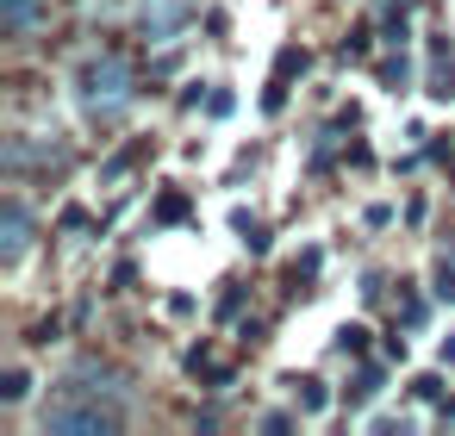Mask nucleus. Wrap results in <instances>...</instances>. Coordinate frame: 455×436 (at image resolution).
Wrapping results in <instances>:
<instances>
[{"label":"nucleus","mask_w":455,"mask_h":436,"mask_svg":"<svg viewBox=\"0 0 455 436\" xmlns=\"http://www.w3.org/2000/svg\"><path fill=\"white\" fill-rule=\"evenodd\" d=\"M26 250H32V212H26L20 200H7V218H0V256L20 262Z\"/></svg>","instance_id":"obj_4"},{"label":"nucleus","mask_w":455,"mask_h":436,"mask_svg":"<svg viewBox=\"0 0 455 436\" xmlns=\"http://www.w3.org/2000/svg\"><path fill=\"white\" fill-rule=\"evenodd\" d=\"M32 392V374L26 368H7V374H0V399H7V405H20Z\"/></svg>","instance_id":"obj_6"},{"label":"nucleus","mask_w":455,"mask_h":436,"mask_svg":"<svg viewBox=\"0 0 455 436\" xmlns=\"http://www.w3.org/2000/svg\"><path fill=\"white\" fill-rule=\"evenodd\" d=\"M38 20H44L38 0H0V32H7V38H32Z\"/></svg>","instance_id":"obj_5"},{"label":"nucleus","mask_w":455,"mask_h":436,"mask_svg":"<svg viewBox=\"0 0 455 436\" xmlns=\"http://www.w3.org/2000/svg\"><path fill=\"white\" fill-rule=\"evenodd\" d=\"M380 380H387V374H380V368H374V361H368V368H362V374H355V386H349V399H355V405H368V399H374V392H380Z\"/></svg>","instance_id":"obj_7"},{"label":"nucleus","mask_w":455,"mask_h":436,"mask_svg":"<svg viewBox=\"0 0 455 436\" xmlns=\"http://www.w3.org/2000/svg\"><path fill=\"white\" fill-rule=\"evenodd\" d=\"M76 100H82V113L100 119V125L125 119V113L138 107V75H132V63H125V57H88L82 75H76Z\"/></svg>","instance_id":"obj_2"},{"label":"nucleus","mask_w":455,"mask_h":436,"mask_svg":"<svg viewBox=\"0 0 455 436\" xmlns=\"http://www.w3.org/2000/svg\"><path fill=\"white\" fill-rule=\"evenodd\" d=\"M436 355H443V368H455V330H449V337L436 343Z\"/></svg>","instance_id":"obj_10"},{"label":"nucleus","mask_w":455,"mask_h":436,"mask_svg":"<svg viewBox=\"0 0 455 436\" xmlns=\"http://www.w3.org/2000/svg\"><path fill=\"white\" fill-rule=\"evenodd\" d=\"M119 430L125 411H119V380L107 368H76L38 424V436H119Z\"/></svg>","instance_id":"obj_1"},{"label":"nucleus","mask_w":455,"mask_h":436,"mask_svg":"<svg viewBox=\"0 0 455 436\" xmlns=\"http://www.w3.org/2000/svg\"><path fill=\"white\" fill-rule=\"evenodd\" d=\"M299 405H306V411H324V405H331L324 380H299Z\"/></svg>","instance_id":"obj_8"},{"label":"nucleus","mask_w":455,"mask_h":436,"mask_svg":"<svg viewBox=\"0 0 455 436\" xmlns=\"http://www.w3.org/2000/svg\"><path fill=\"white\" fill-rule=\"evenodd\" d=\"M436 299H455V256L436 262Z\"/></svg>","instance_id":"obj_9"},{"label":"nucleus","mask_w":455,"mask_h":436,"mask_svg":"<svg viewBox=\"0 0 455 436\" xmlns=\"http://www.w3.org/2000/svg\"><path fill=\"white\" fill-rule=\"evenodd\" d=\"M188 26H194V0H138V38L150 51L175 44Z\"/></svg>","instance_id":"obj_3"}]
</instances>
